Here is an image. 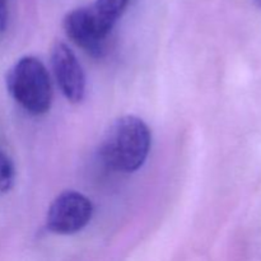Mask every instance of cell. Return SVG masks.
<instances>
[{
    "mask_svg": "<svg viewBox=\"0 0 261 261\" xmlns=\"http://www.w3.org/2000/svg\"><path fill=\"white\" fill-rule=\"evenodd\" d=\"M150 132L142 119L122 116L105 133L101 155L109 167L120 172H134L144 165L150 149Z\"/></svg>",
    "mask_w": 261,
    "mask_h": 261,
    "instance_id": "obj_1",
    "label": "cell"
},
{
    "mask_svg": "<svg viewBox=\"0 0 261 261\" xmlns=\"http://www.w3.org/2000/svg\"><path fill=\"white\" fill-rule=\"evenodd\" d=\"M10 96L31 115H42L50 110L53 88L46 66L33 56L19 59L7 74Z\"/></svg>",
    "mask_w": 261,
    "mask_h": 261,
    "instance_id": "obj_2",
    "label": "cell"
},
{
    "mask_svg": "<svg viewBox=\"0 0 261 261\" xmlns=\"http://www.w3.org/2000/svg\"><path fill=\"white\" fill-rule=\"evenodd\" d=\"M93 214L91 200L78 193L68 190L51 203L46 217V226L58 234H73L89 223Z\"/></svg>",
    "mask_w": 261,
    "mask_h": 261,
    "instance_id": "obj_3",
    "label": "cell"
},
{
    "mask_svg": "<svg viewBox=\"0 0 261 261\" xmlns=\"http://www.w3.org/2000/svg\"><path fill=\"white\" fill-rule=\"evenodd\" d=\"M63 25L66 36L76 46L94 58H101L103 55L110 33L101 27L91 8L86 7L71 10L64 18Z\"/></svg>",
    "mask_w": 261,
    "mask_h": 261,
    "instance_id": "obj_4",
    "label": "cell"
},
{
    "mask_svg": "<svg viewBox=\"0 0 261 261\" xmlns=\"http://www.w3.org/2000/svg\"><path fill=\"white\" fill-rule=\"evenodd\" d=\"M51 66L64 96L70 102H81L86 94V76L73 51L64 42L51 50Z\"/></svg>",
    "mask_w": 261,
    "mask_h": 261,
    "instance_id": "obj_5",
    "label": "cell"
},
{
    "mask_svg": "<svg viewBox=\"0 0 261 261\" xmlns=\"http://www.w3.org/2000/svg\"><path fill=\"white\" fill-rule=\"evenodd\" d=\"M130 0H96L91 10L101 27L106 32H111L116 20L121 17Z\"/></svg>",
    "mask_w": 261,
    "mask_h": 261,
    "instance_id": "obj_6",
    "label": "cell"
},
{
    "mask_svg": "<svg viewBox=\"0 0 261 261\" xmlns=\"http://www.w3.org/2000/svg\"><path fill=\"white\" fill-rule=\"evenodd\" d=\"M14 177L15 170L12 158L0 148V196L7 194L13 188Z\"/></svg>",
    "mask_w": 261,
    "mask_h": 261,
    "instance_id": "obj_7",
    "label": "cell"
},
{
    "mask_svg": "<svg viewBox=\"0 0 261 261\" xmlns=\"http://www.w3.org/2000/svg\"><path fill=\"white\" fill-rule=\"evenodd\" d=\"M8 23V9L5 0H0V33L4 32Z\"/></svg>",
    "mask_w": 261,
    "mask_h": 261,
    "instance_id": "obj_8",
    "label": "cell"
},
{
    "mask_svg": "<svg viewBox=\"0 0 261 261\" xmlns=\"http://www.w3.org/2000/svg\"><path fill=\"white\" fill-rule=\"evenodd\" d=\"M252 3H254L257 8H260L261 9V0H252Z\"/></svg>",
    "mask_w": 261,
    "mask_h": 261,
    "instance_id": "obj_9",
    "label": "cell"
}]
</instances>
